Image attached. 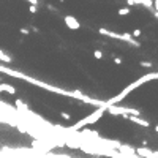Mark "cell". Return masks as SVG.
I'll use <instances>...</instances> for the list:
<instances>
[{"label":"cell","instance_id":"obj_4","mask_svg":"<svg viewBox=\"0 0 158 158\" xmlns=\"http://www.w3.org/2000/svg\"><path fill=\"white\" fill-rule=\"evenodd\" d=\"M94 57H95L97 60H101V59L105 57V54H103V51H101V49H95V51H94Z\"/></svg>","mask_w":158,"mask_h":158},{"label":"cell","instance_id":"obj_5","mask_svg":"<svg viewBox=\"0 0 158 158\" xmlns=\"http://www.w3.org/2000/svg\"><path fill=\"white\" fill-rule=\"evenodd\" d=\"M130 14V8H120L119 10V16H128Z\"/></svg>","mask_w":158,"mask_h":158},{"label":"cell","instance_id":"obj_3","mask_svg":"<svg viewBox=\"0 0 158 158\" xmlns=\"http://www.w3.org/2000/svg\"><path fill=\"white\" fill-rule=\"evenodd\" d=\"M136 153L141 158H156V152H152L149 149H138Z\"/></svg>","mask_w":158,"mask_h":158},{"label":"cell","instance_id":"obj_8","mask_svg":"<svg viewBox=\"0 0 158 158\" xmlns=\"http://www.w3.org/2000/svg\"><path fill=\"white\" fill-rule=\"evenodd\" d=\"M19 32H21L22 35H29V29H25V27H21Z\"/></svg>","mask_w":158,"mask_h":158},{"label":"cell","instance_id":"obj_10","mask_svg":"<svg viewBox=\"0 0 158 158\" xmlns=\"http://www.w3.org/2000/svg\"><path fill=\"white\" fill-rule=\"evenodd\" d=\"M114 63H116V65H122V59H120V57H116V59H114Z\"/></svg>","mask_w":158,"mask_h":158},{"label":"cell","instance_id":"obj_1","mask_svg":"<svg viewBox=\"0 0 158 158\" xmlns=\"http://www.w3.org/2000/svg\"><path fill=\"white\" fill-rule=\"evenodd\" d=\"M63 22L67 24V27L70 30H79L81 29V24H79V21L76 19L74 16H71V14H67L63 17Z\"/></svg>","mask_w":158,"mask_h":158},{"label":"cell","instance_id":"obj_6","mask_svg":"<svg viewBox=\"0 0 158 158\" xmlns=\"http://www.w3.org/2000/svg\"><path fill=\"white\" fill-rule=\"evenodd\" d=\"M141 33H142V32H141V29H136V30L133 32V35H131V36H134V38H138V36H141Z\"/></svg>","mask_w":158,"mask_h":158},{"label":"cell","instance_id":"obj_11","mask_svg":"<svg viewBox=\"0 0 158 158\" xmlns=\"http://www.w3.org/2000/svg\"><path fill=\"white\" fill-rule=\"evenodd\" d=\"M25 2H29L30 5H35V6L38 5V0H25Z\"/></svg>","mask_w":158,"mask_h":158},{"label":"cell","instance_id":"obj_2","mask_svg":"<svg viewBox=\"0 0 158 158\" xmlns=\"http://www.w3.org/2000/svg\"><path fill=\"white\" fill-rule=\"evenodd\" d=\"M0 92H5L8 95H16V87L6 82H0Z\"/></svg>","mask_w":158,"mask_h":158},{"label":"cell","instance_id":"obj_7","mask_svg":"<svg viewBox=\"0 0 158 158\" xmlns=\"http://www.w3.org/2000/svg\"><path fill=\"white\" fill-rule=\"evenodd\" d=\"M60 116H62L65 120H70V119H71V116H70L68 112H60Z\"/></svg>","mask_w":158,"mask_h":158},{"label":"cell","instance_id":"obj_9","mask_svg":"<svg viewBox=\"0 0 158 158\" xmlns=\"http://www.w3.org/2000/svg\"><path fill=\"white\" fill-rule=\"evenodd\" d=\"M29 11H30L32 14H35V13H36V6H35V5H30V8H29Z\"/></svg>","mask_w":158,"mask_h":158}]
</instances>
